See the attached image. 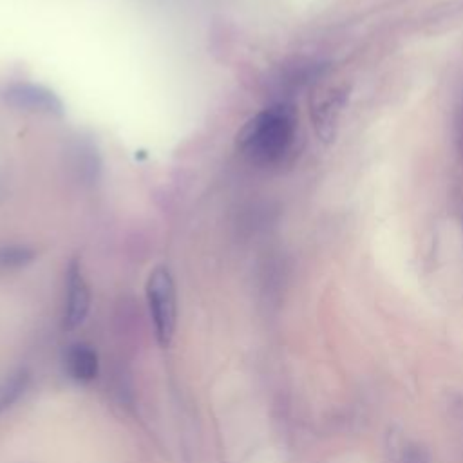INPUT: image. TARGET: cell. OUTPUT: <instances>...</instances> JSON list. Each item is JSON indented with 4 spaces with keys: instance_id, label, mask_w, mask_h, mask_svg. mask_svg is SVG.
Returning <instances> with one entry per match:
<instances>
[{
    "instance_id": "cell-5",
    "label": "cell",
    "mask_w": 463,
    "mask_h": 463,
    "mask_svg": "<svg viewBox=\"0 0 463 463\" xmlns=\"http://www.w3.org/2000/svg\"><path fill=\"white\" fill-rule=\"evenodd\" d=\"M61 367L74 383H90L99 373L98 351L89 342H71L61 353Z\"/></svg>"
},
{
    "instance_id": "cell-7",
    "label": "cell",
    "mask_w": 463,
    "mask_h": 463,
    "mask_svg": "<svg viewBox=\"0 0 463 463\" xmlns=\"http://www.w3.org/2000/svg\"><path fill=\"white\" fill-rule=\"evenodd\" d=\"M31 385V371L24 365L9 371L0 380V416L11 411L27 392Z\"/></svg>"
},
{
    "instance_id": "cell-4",
    "label": "cell",
    "mask_w": 463,
    "mask_h": 463,
    "mask_svg": "<svg viewBox=\"0 0 463 463\" xmlns=\"http://www.w3.org/2000/svg\"><path fill=\"white\" fill-rule=\"evenodd\" d=\"M89 309H90V288L81 271L80 260L72 259L65 269L61 327L67 331L80 327L85 322Z\"/></svg>"
},
{
    "instance_id": "cell-3",
    "label": "cell",
    "mask_w": 463,
    "mask_h": 463,
    "mask_svg": "<svg viewBox=\"0 0 463 463\" xmlns=\"http://www.w3.org/2000/svg\"><path fill=\"white\" fill-rule=\"evenodd\" d=\"M345 101L347 87L344 83H324L315 89L309 114L315 134L322 143L335 141Z\"/></svg>"
},
{
    "instance_id": "cell-9",
    "label": "cell",
    "mask_w": 463,
    "mask_h": 463,
    "mask_svg": "<svg viewBox=\"0 0 463 463\" xmlns=\"http://www.w3.org/2000/svg\"><path fill=\"white\" fill-rule=\"evenodd\" d=\"M427 454L420 447H409L403 452L402 463H427Z\"/></svg>"
},
{
    "instance_id": "cell-8",
    "label": "cell",
    "mask_w": 463,
    "mask_h": 463,
    "mask_svg": "<svg viewBox=\"0 0 463 463\" xmlns=\"http://www.w3.org/2000/svg\"><path fill=\"white\" fill-rule=\"evenodd\" d=\"M36 257V251L20 242L4 244L0 248V273H13L29 266Z\"/></svg>"
},
{
    "instance_id": "cell-6",
    "label": "cell",
    "mask_w": 463,
    "mask_h": 463,
    "mask_svg": "<svg viewBox=\"0 0 463 463\" xmlns=\"http://www.w3.org/2000/svg\"><path fill=\"white\" fill-rule=\"evenodd\" d=\"M7 103H11L16 109L49 114V116H60L61 114V103L60 99L47 89L31 85V83H14L5 92Z\"/></svg>"
},
{
    "instance_id": "cell-1",
    "label": "cell",
    "mask_w": 463,
    "mask_h": 463,
    "mask_svg": "<svg viewBox=\"0 0 463 463\" xmlns=\"http://www.w3.org/2000/svg\"><path fill=\"white\" fill-rule=\"evenodd\" d=\"M297 130L295 112L286 103L260 110L241 132L239 148L248 161L259 166L279 163L289 152Z\"/></svg>"
},
{
    "instance_id": "cell-2",
    "label": "cell",
    "mask_w": 463,
    "mask_h": 463,
    "mask_svg": "<svg viewBox=\"0 0 463 463\" xmlns=\"http://www.w3.org/2000/svg\"><path fill=\"white\" fill-rule=\"evenodd\" d=\"M145 295L156 340L161 347H168L177 326V295L172 273L165 266L150 271Z\"/></svg>"
}]
</instances>
